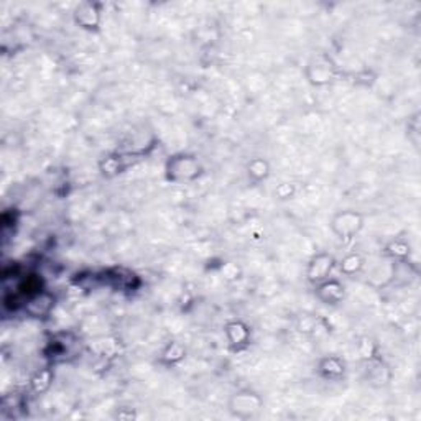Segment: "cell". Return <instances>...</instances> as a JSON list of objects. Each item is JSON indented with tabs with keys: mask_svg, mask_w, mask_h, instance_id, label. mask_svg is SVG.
Masks as SVG:
<instances>
[{
	"mask_svg": "<svg viewBox=\"0 0 421 421\" xmlns=\"http://www.w3.org/2000/svg\"><path fill=\"white\" fill-rule=\"evenodd\" d=\"M362 266H364V258H362L359 253H348V255L339 262V270L344 275H349V277L359 273Z\"/></svg>",
	"mask_w": 421,
	"mask_h": 421,
	"instance_id": "4fadbf2b",
	"label": "cell"
},
{
	"mask_svg": "<svg viewBox=\"0 0 421 421\" xmlns=\"http://www.w3.org/2000/svg\"><path fill=\"white\" fill-rule=\"evenodd\" d=\"M224 331H226L229 345H231L234 351H240L242 348L247 345L250 331L242 321H231V323L226 324V329H224Z\"/></svg>",
	"mask_w": 421,
	"mask_h": 421,
	"instance_id": "ba28073f",
	"label": "cell"
},
{
	"mask_svg": "<svg viewBox=\"0 0 421 421\" xmlns=\"http://www.w3.org/2000/svg\"><path fill=\"white\" fill-rule=\"evenodd\" d=\"M334 266H336L334 257L329 255L326 252L316 253V255L310 260V264H308L306 278L311 283H315V285H318V283L328 280V278L331 277Z\"/></svg>",
	"mask_w": 421,
	"mask_h": 421,
	"instance_id": "277c9868",
	"label": "cell"
},
{
	"mask_svg": "<svg viewBox=\"0 0 421 421\" xmlns=\"http://www.w3.org/2000/svg\"><path fill=\"white\" fill-rule=\"evenodd\" d=\"M264 410V398L255 390L242 389L229 400V411L239 420H252Z\"/></svg>",
	"mask_w": 421,
	"mask_h": 421,
	"instance_id": "7a4b0ae2",
	"label": "cell"
},
{
	"mask_svg": "<svg viewBox=\"0 0 421 421\" xmlns=\"http://www.w3.org/2000/svg\"><path fill=\"white\" fill-rule=\"evenodd\" d=\"M316 297L319 298V301H323V304L334 306L344 299V285L336 278L329 277L328 280L316 285Z\"/></svg>",
	"mask_w": 421,
	"mask_h": 421,
	"instance_id": "52a82bcc",
	"label": "cell"
},
{
	"mask_svg": "<svg viewBox=\"0 0 421 421\" xmlns=\"http://www.w3.org/2000/svg\"><path fill=\"white\" fill-rule=\"evenodd\" d=\"M308 78L315 86H324L334 79V65L326 56L316 58L308 65Z\"/></svg>",
	"mask_w": 421,
	"mask_h": 421,
	"instance_id": "8992f818",
	"label": "cell"
},
{
	"mask_svg": "<svg viewBox=\"0 0 421 421\" xmlns=\"http://www.w3.org/2000/svg\"><path fill=\"white\" fill-rule=\"evenodd\" d=\"M185 357H186V349L183 348L180 343L173 341V343H170L163 349L160 361L166 365H177V364H180V362L185 359Z\"/></svg>",
	"mask_w": 421,
	"mask_h": 421,
	"instance_id": "7c38bea8",
	"label": "cell"
},
{
	"mask_svg": "<svg viewBox=\"0 0 421 421\" xmlns=\"http://www.w3.org/2000/svg\"><path fill=\"white\" fill-rule=\"evenodd\" d=\"M49 382H52V372H49L48 369L38 370L35 375L32 377L30 385L33 391H36V394H43V391L48 390Z\"/></svg>",
	"mask_w": 421,
	"mask_h": 421,
	"instance_id": "5bb4252c",
	"label": "cell"
},
{
	"mask_svg": "<svg viewBox=\"0 0 421 421\" xmlns=\"http://www.w3.org/2000/svg\"><path fill=\"white\" fill-rule=\"evenodd\" d=\"M247 174L249 180L255 183V185L265 181L270 174L269 161L264 160V158H253V160H250L247 165Z\"/></svg>",
	"mask_w": 421,
	"mask_h": 421,
	"instance_id": "8fae6325",
	"label": "cell"
},
{
	"mask_svg": "<svg viewBox=\"0 0 421 421\" xmlns=\"http://www.w3.org/2000/svg\"><path fill=\"white\" fill-rule=\"evenodd\" d=\"M319 372L323 377L329 378V380H337V378L344 377L345 364L339 357H324V359L319 362Z\"/></svg>",
	"mask_w": 421,
	"mask_h": 421,
	"instance_id": "30bf717a",
	"label": "cell"
},
{
	"mask_svg": "<svg viewBox=\"0 0 421 421\" xmlns=\"http://www.w3.org/2000/svg\"><path fill=\"white\" fill-rule=\"evenodd\" d=\"M365 218L361 212L354 209H344L336 212L331 219V229L337 236V239L349 242L352 240L364 229Z\"/></svg>",
	"mask_w": 421,
	"mask_h": 421,
	"instance_id": "3957f363",
	"label": "cell"
},
{
	"mask_svg": "<svg viewBox=\"0 0 421 421\" xmlns=\"http://www.w3.org/2000/svg\"><path fill=\"white\" fill-rule=\"evenodd\" d=\"M203 173V166L194 155L190 153H177L170 157L165 165L166 180L172 183L194 181Z\"/></svg>",
	"mask_w": 421,
	"mask_h": 421,
	"instance_id": "6da1fadb",
	"label": "cell"
},
{
	"mask_svg": "<svg viewBox=\"0 0 421 421\" xmlns=\"http://www.w3.org/2000/svg\"><path fill=\"white\" fill-rule=\"evenodd\" d=\"M74 22H76L82 30H99V25H101V5L94 2H84L81 3V5H78L76 10H74Z\"/></svg>",
	"mask_w": 421,
	"mask_h": 421,
	"instance_id": "5b68a950",
	"label": "cell"
},
{
	"mask_svg": "<svg viewBox=\"0 0 421 421\" xmlns=\"http://www.w3.org/2000/svg\"><path fill=\"white\" fill-rule=\"evenodd\" d=\"M53 304H55V298L49 293H38L35 297L28 299V303L25 304V311L32 316V318H43L52 311Z\"/></svg>",
	"mask_w": 421,
	"mask_h": 421,
	"instance_id": "9c48e42d",
	"label": "cell"
}]
</instances>
